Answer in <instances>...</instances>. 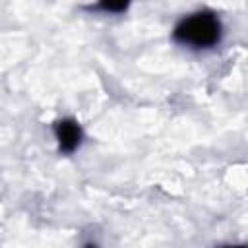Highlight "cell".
I'll return each mask as SVG.
<instances>
[{
    "instance_id": "6da1fadb",
    "label": "cell",
    "mask_w": 248,
    "mask_h": 248,
    "mask_svg": "<svg viewBox=\"0 0 248 248\" xmlns=\"http://www.w3.org/2000/svg\"><path fill=\"white\" fill-rule=\"evenodd\" d=\"M223 25L213 12H196L182 17L174 31L172 39L180 45L192 48H211L221 41Z\"/></svg>"
},
{
    "instance_id": "3957f363",
    "label": "cell",
    "mask_w": 248,
    "mask_h": 248,
    "mask_svg": "<svg viewBox=\"0 0 248 248\" xmlns=\"http://www.w3.org/2000/svg\"><path fill=\"white\" fill-rule=\"evenodd\" d=\"M97 8L105 10V12H112V14H118V12H124L128 8L126 2H101Z\"/></svg>"
},
{
    "instance_id": "7a4b0ae2",
    "label": "cell",
    "mask_w": 248,
    "mask_h": 248,
    "mask_svg": "<svg viewBox=\"0 0 248 248\" xmlns=\"http://www.w3.org/2000/svg\"><path fill=\"white\" fill-rule=\"evenodd\" d=\"M54 136L62 153H74L81 143V128L74 118H62L54 124Z\"/></svg>"
},
{
    "instance_id": "277c9868",
    "label": "cell",
    "mask_w": 248,
    "mask_h": 248,
    "mask_svg": "<svg viewBox=\"0 0 248 248\" xmlns=\"http://www.w3.org/2000/svg\"><path fill=\"white\" fill-rule=\"evenodd\" d=\"M225 248H246V246H242V244H240V246H225Z\"/></svg>"
}]
</instances>
